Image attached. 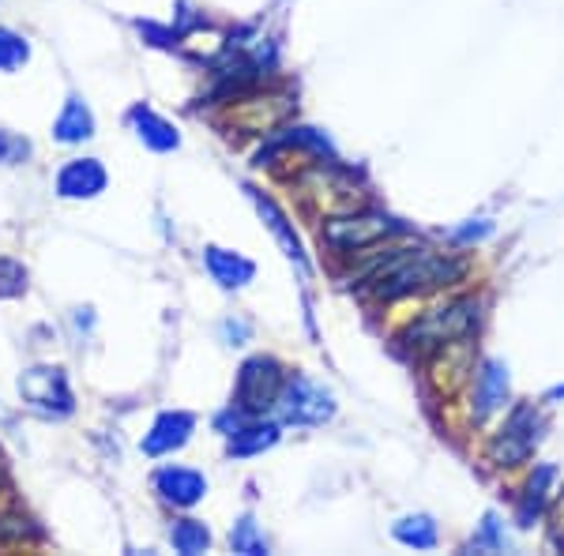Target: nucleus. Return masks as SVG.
<instances>
[{
  "mask_svg": "<svg viewBox=\"0 0 564 556\" xmlns=\"http://www.w3.org/2000/svg\"><path fill=\"white\" fill-rule=\"evenodd\" d=\"M302 188H305V199L316 207V211L324 215H350L358 211L361 204H366V196H361V188L354 185L343 170L335 166H313L302 177Z\"/></svg>",
  "mask_w": 564,
  "mask_h": 556,
  "instance_id": "3",
  "label": "nucleus"
},
{
  "mask_svg": "<svg viewBox=\"0 0 564 556\" xmlns=\"http://www.w3.org/2000/svg\"><path fill=\"white\" fill-rule=\"evenodd\" d=\"M106 188V170L98 159H76L57 173V193L65 199H90Z\"/></svg>",
  "mask_w": 564,
  "mask_h": 556,
  "instance_id": "10",
  "label": "nucleus"
},
{
  "mask_svg": "<svg viewBox=\"0 0 564 556\" xmlns=\"http://www.w3.org/2000/svg\"><path fill=\"white\" fill-rule=\"evenodd\" d=\"M34 526L26 519H0V545H23Z\"/></svg>",
  "mask_w": 564,
  "mask_h": 556,
  "instance_id": "27",
  "label": "nucleus"
},
{
  "mask_svg": "<svg viewBox=\"0 0 564 556\" xmlns=\"http://www.w3.org/2000/svg\"><path fill=\"white\" fill-rule=\"evenodd\" d=\"M395 537L403 545H414V549H433V545H436V526L425 515L403 519V523L395 526Z\"/></svg>",
  "mask_w": 564,
  "mask_h": 556,
  "instance_id": "23",
  "label": "nucleus"
},
{
  "mask_svg": "<svg viewBox=\"0 0 564 556\" xmlns=\"http://www.w3.org/2000/svg\"><path fill=\"white\" fill-rule=\"evenodd\" d=\"M95 135V117L84 98H68L65 109H61L57 124H53V140L57 143H84Z\"/></svg>",
  "mask_w": 564,
  "mask_h": 556,
  "instance_id": "15",
  "label": "nucleus"
},
{
  "mask_svg": "<svg viewBox=\"0 0 564 556\" xmlns=\"http://www.w3.org/2000/svg\"><path fill=\"white\" fill-rule=\"evenodd\" d=\"M539 440H542L539 410L520 406V410H512V417L505 422V428L494 436V444H489V459H494L497 467H520V462L531 459V451Z\"/></svg>",
  "mask_w": 564,
  "mask_h": 556,
  "instance_id": "4",
  "label": "nucleus"
},
{
  "mask_svg": "<svg viewBox=\"0 0 564 556\" xmlns=\"http://www.w3.org/2000/svg\"><path fill=\"white\" fill-rule=\"evenodd\" d=\"M170 537H174V549L185 553V556L207 553V545H212V534H207V526L196 523V519H181Z\"/></svg>",
  "mask_w": 564,
  "mask_h": 556,
  "instance_id": "21",
  "label": "nucleus"
},
{
  "mask_svg": "<svg viewBox=\"0 0 564 556\" xmlns=\"http://www.w3.org/2000/svg\"><path fill=\"white\" fill-rule=\"evenodd\" d=\"M31 154V143L23 135H12V132H0V166H15Z\"/></svg>",
  "mask_w": 564,
  "mask_h": 556,
  "instance_id": "26",
  "label": "nucleus"
},
{
  "mask_svg": "<svg viewBox=\"0 0 564 556\" xmlns=\"http://www.w3.org/2000/svg\"><path fill=\"white\" fill-rule=\"evenodd\" d=\"M508 403V369L500 361H481L475 380V417L486 422L489 414L505 410Z\"/></svg>",
  "mask_w": 564,
  "mask_h": 556,
  "instance_id": "11",
  "label": "nucleus"
},
{
  "mask_svg": "<svg viewBox=\"0 0 564 556\" xmlns=\"http://www.w3.org/2000/svg\"><path fill=\"white\" fill-rule=\"evenodd\" d=\"M26 61H31V45H26V39H20L15 31H8V26H0V72H15V68H23Z\"/></svg>",
  "mask_w": 564,
  "mask_h": 556,
  "instance_id": "22",
  "label": "nucleus"
},
{
  "mask_svg": "<svg viewBox=\"0 0 564 556\" xmlns=\"http://www.w3.org/2000/svg\"><path fill=\"white\" fill-rule=\"evenodd\" d=\"M391 233V222L384 215H332L321 230V241L332 252H361L372 249L377 241H384Z\"/></svg>",
  "mask_w": 564,
  "mask_h": 556,
  "instance_id": "5",
  "label": "nucleus"
},
{
  "mask_svg": "<svg viewBox=\"0 0 564 556\" xmlns=\"http://www.w3.org/2000/svg\"><path fill=\"white\" fill-rule=\"evenodd\" d=\"M470 372H475V346L467 342V335L456 342H444L433 361V384L441 391H456Z\"/></svg>",
  "mask_w": 564,
  "mask_h": 556,
  "instance_id": "9",
  "label": "nucleus"
},
{
  "mask_svg": "<svg viewBox=\"0 0 564 556\" xmlns=\"http://www.w3.org/2000/svg\"><path fill=\"white\" fill-rule=\"evenodd\" d=\"M20 391L31 406L45 410V414H72V391L61 369H31L20 380Z\"/></svg>",
  "mask_w": 564,
  "mask_h": 556,
  "instance_id": "8",
  "label": "nucleus"
},
{
  "mask_svg": "<svg viewBox=\"0 0 564 556\" xmlns=\"http://www.w3.org/2000/svg\"><path fill=\"white\" fill-rule=\"evenodd\" d=\"M230 455H257L263 448H271V444L279 440V428L275 425H249V428H238V433H230Z\"/></svg>",
  "mask_w": 564,
  "mask_h": 556,
  "instance_id": "20",
  "label": "nucleus"
},
{
  "mask_svg": "<svg viewBox=\"0 0 564 556\" xmlns=\"http://www.w3.org/2000/svg\"><path fill=\"white\" fill-rule=\"evenodd\" d=\"M230 542H234V549H238V553H249V556H260V553H268V542H263V534L257 531V523H252L249 515H245L241 523L234 526Z\"/></svg>",
  "mask_w": 564,
  "mask_h": 556,
  "instance_id": "24",
  "label": "nucleus"
},
{
  "mask_svg": "<svg viewBox=\"0 0 564 556\" xmlns=\"http://www.w3.org/2000/svg\"><path fill=\"white\" fill-rule=\"evenodd\" d=\"M290 113V98H271V106H241L234 121L249 132H268L271 124H279Z\"/></svg>",
  "mask_w": 564,
  "mask_h": 556,
  "instance_id": "19",
  "label": "nucleus"
},
{
  "mask_svg": "<svg viewBox=\"0 0 564 556\" xmlns=\"http://www.w3.org/2000/svg\"><path fill=\"white\" fill-rule=\"evenodd\" d=\"M154 489H159L162 500H170V504L193 508L207 492V478L196 470H185V467H166V470L154 473Z\"/></svg>",
  "mask_w": 564,
  "mask_h": 556,
  "instance_id": "12",
  "label": "nucleus"
},
{
  "mask_svg": "<svg viewBox=\"0 0 564 556\" xmlns=\"http://www.w3.org/2000/svg\"><path fill=\"white\" fill-rule=\"evenodd\" d=\"M366 275L372 282V294L380 301H399L414 294H430V290L456 286L467 275L459 260L441 257V252L425 249H384L377 260L366 263Z\"/></svg>",
  "mask_w": 564,
  "mask_h": 556,
  "instance_id": "1",
  "label": "nucleus"
},
{
  "mask_svg": "<svg viewBox=\"0 0 564 556\" xmlns=\"http://www.w3.org/2000/svg\"><path fill=\"white\" fill-rule=\"evenodd\" d=\"M279 406H282V417L290 425H321L332 417V395L321 391L316 384H308L305 377H294L282 384V395H279Z\"/></svg>",
  "mask_w": 564,
  "mask_h": 556,
  "instance_id": "7",
  "label": "nucleus"
},
{
  "mask_svg": "<svg viewBox=\"0 0 564 556\" xmlns=\"http://www.w3.org/2000/svg\"><path fill=\"white\" fill-rule=\"evenodd\" d=\"M553 478H557L553 467H539V470H534V478L527 481V497H523V504H520V526H531V519L542 515L545 500H550Z\"/></svg>",
  "mask_w": 564,
  "mask_h": 556,
  "instance_id": "18",
  "label": "nucleus"
},
{
  "mask_svg": "<svg viewBox=\"0 0 564 556\" xmlns=\"http://www.w3.org/2000/svg\"><path fill=\"white\" fill-rule=\"evenodd\" d=\"M129 121H132V129L135 135H140L143 143H148L151 151H174L177 148V132H174V124H166L162 121L154 109H143V106H135L132 113H129Z\"/></svg>",
  "mask_w": 564,
  "mask_h": 556,
  "instance_id": "16",
  "label": "nucleus"
},
{
  "mask_svg": "<svg viewBox=\"0 0 564 556\" xmlns=\"http://www.w3.org/2000/svg\"><path fill=\"white\" fill-rule=\"evenodd\" d=\"M193 417L188 414H181V410H166V414L159 417V422L151 425V433L143 436V451L148 455H170V451H177L181 444L193 436Z\"/></svg>",
  "mask_w": 564,
  "mask_h": 556,
  "instance_id": "13",
  "label": "nucleus"
},
{
  "mask_svg": "<svg viewBox=\"0 0 564 556\" xmlns=\"http://www.w3.org/2000/svg\"><path fill=\"white\" fill-rule=\"evenodd\" d=\"M26 290V271L15 260H0V297H20Z\"/></svg>",
  "mask_w": 564,
  "mask_h": 556,
  "instance_id": "25",
  "label": "nucleus"
},
{
  "mask_svg": "<svg viewBox=\"0 0 564 556\" xmlns=\"http://www.w3.org/2000/svg\"><path fill=\"white\" fill-rule=\"evenodd\" d=\"M282 384H286V377H282L279 361L271 358L245 361L238 377V410L241 414H263V410H271L279 403Z\"/></svg>",
  "mask_w": 564,
  "mask_h": 556,
  "instance_id": "6",
  "label": "nucleus"
},
{
  "mask_svg": "<svg viewBox=\"0 0 564 556\" xmlns=\"http://www.w3.org/2000/svg\"><path fill=\"white\" fill-rule=\"evenodd\" d=\"M207 268H212V275L223 282L226 290H238L257 275V268H252L249 260L238 257V252H226V249H207Z\"/></svg>",
  "mask_w": 564,
  "mask_h": 556,
  "instance_id": "17",
  "label": "nucleus"
},
{
  "mask_svg": "<svg viewBox=\"0 0 564 556\" xmlns=\"http://www.w3.org/2000/svg\"><path fill=\"white\" fill-rule=\"evenodd\" d=\"M478 327V301L459 297V301H444L436 308H425L414 324H406L403 342L414 353H430L441 350L444 342H456L463 335H470Z\"/></svg>",
  "mask_w": 564,
  "mask_h": 556,
  "instance_id": "2",
  "label": "nucleus"
},
{
  "mask_svg": "<svg viewBox=\"0 0 564 556\" xmlns=\"http://www.w3.org/2000/svg\"><path fill=\"white\" fill-rule=\"evenodd\" d=\"M249 193H252V199H257V207H260L263 222H268V226H271V233H275L279 241H282V249H286V257L294 260L297 268H302L305 275H308V260H305V252H302V241H297V233L290 230L286 215H282L279 207H275V199H271V196H263V193H257V188H249Z\"/></svg>",
  "mask_w": 564,
  "mask_h": 556,
  "instance_id": "14",
  "label": "nucleus"
}]
</instances>
